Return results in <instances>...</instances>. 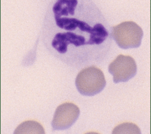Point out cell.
Listing matches in <instances>:
<instances>
[{"label": "cell", "mask_w": 151, "mask_h": 134, "mask_svg": "<svg viewBox=\"0 0 151 134\" xmlns=\"http://www.w3.org/2000/svg\"><path fill=\"white\" fill-rule=\"evenodd\" d=\"M44 46L76 69L98 64L111 45V28L92 0H53L42 28Z\"/></svg>", "instance_id": "cell-1"}, {"label": "cell", "mask_w": 151, "mask_h": 134, "mask_svg": "<svg viewBox=\"0 0 151 134\" xmlns=\"http://www.w3.org/2000/svg\"><path fill=\"white\" fill-rule=\"evenodd\" d=\"M104 73L94 66L85 67L77 75L75 85L78 92L84 96L99 93L106 86Z\"/></svg>", "instance_id": "cell-2"}, {"label": "cell", "mask_w": 151, "mask_h": 134, "mask_svg": "<svg viewBox=\"0 0 151 134\" xmlns=\"http://www.w3.org/2000/svg\"><path fill=\"white\" fill-rule=\"evenodd\" d=\"M143 37L142 28L134 21H124L111 27V37L124 49L139 47Z\"/></svg>", "instance_id": "cell-3"}, {"label": "cell", "mask_w": 151, "mask_h": 134, "mask_svg": "<svg viewBox=\"0 0 151 134\" xmlns=\"http://www.w3.org/2000/svg\"><path fill=\"white\" fill-rule=\"evenodd\" d=\"M108 71L113 75L114 83L126 82L136 75V63L132 57L120 54L110 64Z\"/></svg>", "instance_id": "cell-4"}, {"label": "cell", "mask_w": 151, "mask_h": 134, "mask_svg": "<svg viewBox=\"0 0 151 134\" xmlns=\"http://www.w3.org/2000/svg\"><path fill=\"white\" fill-rule=\"evenodd\" d=\"M80 115L77 106L71 102H65L57 107L54 114L51 125L52 130H64L68 129L77 121Z\"/></svg>", "instance_id": "cell-5"}, {"label": "cell", "mask_w": 151, "mask_h": 134, "mask_svg": "<svg viewBox=\"0 0 151 134\" xmlns=\"http://www.w3.org/2000/svg\"><path fill=\"white\" fill-rule=\"evenodd\" d=\"M14 133H45V131L40 123L28 120L19 125L15 130Z\"/></svg>", "instance_id": "cell-6"}, {"label": "cell", "mask_w": 151, "mask_h": 134, "mask_svg": "<svg viewBox=\"0 0 151 134\" xmlns=\"http://www.w3.org/2000/svg\"><path fill=\"white\" fill-rule=\"evenodd\" d=\"M124 130H134L136 133H140L139 129L137 128L135 125L130 123H125L119 126H117V128L114 129L113 133H121Z\"/></svg>", "instance_id": "cell-7"}]
</instances>
